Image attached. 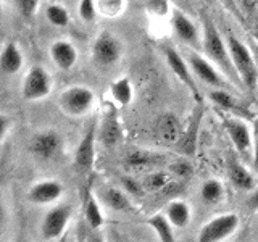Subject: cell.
<instances>
[{"mask_svg": "<svg viewBox=\"0 0 258 242\" xmlns=\"http://www.w3.org/2000/svg\"><path fill=\"white\" fill-rule=\"evenodd\" d=\"M204 50L208 55V58L212 60L218 68H221L223 75H226L231 81H234L236 86L242 84V81L236 71V67H234V63H232L228 42H224L221 36L218 34L216 26L212 20L207 18V15L204 18Z\"/></svg>", "mask_w": 258, "mask_h": 242, "instance_id": "obj_1", "label": "cell"}, {"mask_svg": "<svg viewBox=\"0 0 258 242\" xmlns=\"http://www.w3.org/2000/svg\"><path fill=\"white\" fill-rule=\"evenodd\" d=\"M226 42H228L231 58L242 81V86L248 89V91H255L258 84V65L255 62L253 52L232 34L228 37Z\"/></svg>", "mask_w": 258, "mask_h": 242, "instance_id": "obj_2", "label": "cell"}, {"mask_svg": "<svg viewBox=\"0 0 258 242\" xmlns=\"http://www.w3.org/2000/svg\"><path fill=\"white\" fill-rule=\"evenodd\" d=\"M239 228V216L237 213H224L220 216L212 218L207 221L199 231L197 240L200 242H220L226 240L232 236Z\"/></svg>", "mask_w": 258, "mask_h": 242, "instance_id": "obj_3", "label": "cell"}, {"mask_svg": "<svg viewBox=\"0 0 258 242\" xmlns=\"http://www.w3.org/2000/svg\"><path fill=\"white\" fill-rule=\"evenodd\" d=\"M239 116H224L223 126L232 141L237 153L245 160H252L253 157V134L250 133L248 126Z\"/></svg>", "mask_w": 258, "mask_h": 242, "instance_id": "obj_4", "label": "cell"}, {"mask_svg": "<svg viewBox=\"0 0 258 242\" xmlns=\"http://www.w3.org/2000/svg\"><path fill=\"white\" fill-rule=\"evenodd\" d=\"M94 103V92L84 86H73L60 94V107L64 113L73 116L84 115Z\"/></svg>", "mask_w": 258, "mask_h": 242, "instance_id": "obj_5", "label": "cell"}, {"mask_svg": "<svg viewBox=\"0 0 258 242\" xmlns=\"http://www.w3.org/2000/svg\"><path fill=\"white\" fill-rule=\"evenodd\" d=\"M121 53H123L121 42L113 34H110V32H102L94 40L92 56L95 63L103 68L113 67L115 63H118L121 58Z\"/></svg>", "mask_w": 258, "mask_h": 242, "instance_id": "obj_6", "label": "cell"}, {"mask_svg": "<svg viewBox=\"0 0 258 242\" xmlns=\"http://www.w3.org/2000/svg\"><path fill=\"white\" fill-rule=\"evenodd\" d=\"M52 89V79L42 67H32L23 79L21 92L26 100H40L48 95Z\"/></svg>", "mask_w": 258, "mask_h": 242, "instance_id": "obj_7", "label": "cell"}, {"mask_svg": "<svg viewBox=\"0 0 258 242\" xmlns=\"http://www.w3.org/2000/svg\"><path fill=\"white\" fill-rule=\"evenodd\" d=\"M185 60H187L194 75H196L200 81H204L205 84L216 87V89H231V87H234V84H229L228 81L223 78L221 73H218V70L213 67V65L210 63L208 60H205L202 55H199L196 52H190Z\"/></svg>", "mask_w": 258, "mask_h": 242, "instance_id": "obj_8", "label": "cell"}, {"mask_svg": "<svg viewBox=\"0 0 258 242\" xmlns=\"http://www.w3.org/2000/svg\"><path fill=\"white\" fill-rule=\"evenodd\" d=\"M95 133H97V123L92 121L91 126L87 128L84 137L81 139L78 149L75 152V169L79 174H87L92 171L94 160H95Z\"/></svg>", "mask_w": 258, "mask_h": 242, "instance_id": "obj_9", "label": "cell"}, {"mask_svg": "<svg viewBox=\"0 0 258 242\" xmlns=\"http://www.w3.org/2000/svg\"><path fill=\"white\" fill-rule=\"evenodd\" d=\"M71 218V207L70 205H60L52 210H48L47 215L44 216L42 226H40V232L42 237L47 240L58 239L67 229Z\"/></svg>", "mask_w": 258, "mask_h": 242, "instance_id": "obj_10", "label": "cell"}, {"mask_svg": "<svg viewBox=\"0 0 258 242\" xmlns=\"http://www.w3.org/2000/svg\"><path fill=\"white\" fill-rule=\"evenodd\" d=\"M163 50V55L166 58V63L169 65V68H171V71L176 75V78L181 81V83H184V86L189 89V91L192 92V95L196 97V99L200 102V94H199V87L196 84V81H194V76H192V70L189 67L187 60H184L182 56L177 53L173 47H163L161 48Z\"/></svg>", "mask_w": 258, "mask_h": 242, "instance_id": "obj_11", "label": "cell"}, {"mask_svg": "<svg viewBox=\"0 0 258 242\" xmlns=\"http://www.w3.org/2000/svg\"><path fill=\"white\" fill-rule=\"evenodd\" d=\"M60 145H61L60 134L53 131V129H47V131H40L34 134V137L31 139L29 149L36 158L50 160L58 153Z\"/></svg>", "mask_w": 258, "mask_h": 242, "instance_id": "obj_12", "label": "cell"}, {"mask_svg": "<svg viewBox=\"0 0 258 242\" xmlns=\"http://www.w3.org/2000/svg\"><path fill=\"white\" fill-rule=\"evenodd\" d=\"M208 97L218 108H221L223 111L229 113V115L244 118V119L253 118V113L250 111L247 107H244V105H242L236 97L229 92V89H216L215 87L213 91L208 94Z\"/></svg>", "mask_w": 258, "mask_h": 242, "instance_id": "obj_13", "label": "cell"}, {"mask_svg": "<svg viewBox=\"0 0 258 242\" xmlns=\"http://www.w3.org/2000/svg\"><path fill=\"white\" fill-rule=\"evenodd\" d=\"M61 192H63V188L58 181L45 179V181H39L31 186L28 191V199L32 202V204L45 205V204H52V202H55L61 196Z\"/></svg>", "mask_w": 258, "mask_h": 242, "instance_id": "obj_14", "label": "cell"}, {"mask_svg": "<svg viewBox=\"0 0 258 242\" xmlns=\"http://www.w3.org/2000/svg\"><path fill=\"white\" fill-rule=\"evenodd\" d=\"M182 128L179 119L171 113L160 116L157 121V137L161 144H177L182 136Z\"/></svg>", "mask_w": 258, "mask_h": 242, "instance_id": "obj_15", "label": "cell"}, {"mask_svg": "<svg viewBox=\"0 0 258 242\" xmlns=\"http://www.w3.org/2000/svg\"><path fill=\"white\" fill-rule=\"evenodd\" d=\"M50 56L60 70L68 71L75 67L78 60V50L68 40H55L50 47Z\"/></svg>", "mask_w": 258, "mask_h": 242, "instance_id": "obj_16", "label": "cell"}, {"mask_svg": "<svg viewBox=\"0 0 258 242\" xmlns=\"http://www.w3.org/2000/svg\"><path fill=\"white\" fill-rule=\"evenodd\" d=\"M228 173H229L231 183L236 186L239 191H253L256 188V181H255L253 174L250 173L236 157H232L229 160Z\"/></svg>", "mask_w": 258, "mask_h": 242, "instance_id": "obj_17", "label": "cell"}, {"mask_svg": "<svg viewBox=\"0 0 258 242\" xmlns=\"http://www.w3.org/2000/svg\"><path fill=\"white\" fill-rule=\"evenodd\" d=\"M202 115H204V108H202V105H199V108L194 111V115L190 116L189 126L185 128V131L182 133L179 142H177L179 150H182V153H185V155H194V153H196L197 133H199Z\"/></svg>", "mask_w": 258, "mask_h": 242, "instance_id": "obj_18", "label": "cell"}, {"mask_svg": "<svg viewBox=\"0 0 258 242\" xmlns=\"http://www.w3.org/2000/svg\"><path fill=\"white\" fill-rule=\"evenodd\" d=\"M171 24H173L176 36L179 37L182 42H185V44H197L199 42L197 28L194 26V23L187 18V15H184L179 10H174Z\"/></svg>", "mask_w": 258, "mask_h": 242, "instance_id": "obj_19", "label": "cell"}, {"mask_svg": "<svg viewBox=\"0 0 258 242\" xmlns=\"http://www.w3.org/2000/svg\"><path fill=\"white\" fill-rule=\"evenodd\" d=\"M23 67V55L20 47L15 42L5 44L2 55H0V68L5 75H16Z\"/></svg>", "mask_w": 258, "mask_h": 242, "instance_id": "obj_20", "label": "cell"}, {"mask_svg": "<svg viewBox=\"0 0 258 242\" xmlns=\"http://www.w3.org/2000/svg\"><path fill=\"white\" fill-rule=\"evenodd\" d=\"M157 163V157L144 150H131L124 158V166L127 171L139 173L149 171V169Z\"/></svg>", "mask_w": 258, "mask_h": 242, "instance_id": "obj_21", "label": "cell"}, {"mask_svg": "<svg viewBox=\"0 0 258 242\" xmlns=\"http://www.w3.org/2000/svg\"><path fill=\"white\" fill-rule=\"evenodd\" d=\"M100 136L99 139L100 142L105 145V147H113L121 141V136H123V129H121V125L116 116H107L103 119V123L100 126Z\"/></svg>", "mask_w": 258, "mask_h": 242, "instance_id": "obj_22", "label": "cell"}, {"mask_svg": "<svg viewBox=\"0 0 258 242\" xmlns=\"http://www.w3.org/2000/svg\"><path fill=\"white\" fill-rule=\"evenodd\" d=\"M165 215L168 216L169 223H171L174 228H185L190 221V208L184 200L169 202L165 210Z\"/></svg>", "mask_w": 258, "mask_h": 242, "instance_id": "obj_23", "label": "cell"}, {"mask_svg": "<svg viewBox=\"0 0 258 242\" xmlns=\"http://www.w3.org/2000/svg\"><path fill=\"white\" fill-rule=\"evenodd\" d=\"M129 194L124 191H119L116 188H107L102 192V200L108 208L115 210V212H129L133 208L131 200H129Z\"/></svg>", "mask_w": 258, "mask_h": 242, "instance_id": "obj_24", "label": "cell"}, {"mask_svg": "<svg viewBox=\"0 0 258 242\" xmlns=\"http://www.w3.org/2000/svg\"><path fill=\"white\" fill-rule=\"evenodd\" d=\"M84 218L87 224L91 226L92 229H100L103 223H105V216L102 213V207L99 204V200L95 199L94 194L89 191L86 194L84 199Z\"/></svg>", "mask_w": 258, "mask_h": 242, "instance_id": "obj_25", "label": "cell"}, {"mask_svg": "<svg viewBox=\"0 0 258 242\" xmlns=\"http://www.w3.org/2000/svg\"><path fill=\"white\" fill-rule=\"evenodd\" d=\"M149 226L153 229V232L157 234L158 239L161 242H173L174 240V234H173V228L174 226L169 223L166 215H153L149 218Z\"/></svg>", "mask_w": 258, "mask_h": 242, "instance_id": "obj_26", "label": "cell"}, {"mask_svg": "<svg viewBox=\"0 0 258 242\" xmlns=\"http://www.w3.org/2000/svg\"><path fill=\"white\" fill-rule=\"evenodd\" d=\"M110 94L113 97V100H115L118 105L126 107L127 103H131L133 94H134L131 81L127 78H119L118 81H115V83L110 86Z\"/></svg>", "mask_w": 258, "mask_h": 242, "instance_id": "obj_27", "label": "cell"}, {"mask_svg": "<svg viewBox=\"0 0 258 242\" xmlns=\"http://www.w3.org/2000/svg\"><path fill=\"white\" fill-rule=\"evenodd\" d=\"M224 196V188L218 179H207L200 188V197L205 204L215 205Z\"/></svg>", "mask_w": 258, "mask_h": 242, "instance_id": "obj_28", "label": "cell"}, {"mask_svg": "<svg viewBox=\"0 0 258 242\" xmlns=\"http://www.w3.org/2000/svg\"><path fill=\"white\" fill-rule=\"evenodd\" d=\"M45 16L50 24H53V26L56 28H64L68 26L70 23V13L64 7L61 5H56V4H52L47 7L45 10Z\"/></svg>", "mask_w": 258, "mask_h": 242, "instance_id": "obj_29", "label": "cell"}, {"mask_svg": "<svg viewBox=\"0 0 258 242\" xmlns=\"http://www.w3.org/2000/svg\"><path fill=\"white\" fill-rule=\"evenodd\" d=\"M144 188L145 191H150V192H158L161 189H165L168 183H169V176L163 171H152L147 173L144 176Z\"/></svg>", "mask_w": 258, "mask_h": 242, "instance_id": "obj_30", "label": "cell"}, {"mask_svg": "<svg viewBox=\"0 0 258 242\" xmlns=\"http://www.w3.org/2000/svg\"><path fill=\"white\" fill-rule=\"evenodd\" d=\"M121 186H123V189L131 197H142L144 192H145L144 183L134 179L133 176H123V177H121Z\"/></svg>", "mask_w": 258, "mask_h": 242, "instance_id": "obj_31", "label": "cell"}, {"mask_svg": "<svg viewBox=\"0 0 258 242\" xmlns=\"http://www.w3.org/2000/svg\"><path fill=\"white\" fill-rule=\"evenodd\" d=\"M78 12H79L81 20H84L86 23L94 21L95 20V15H97L94 0H81V2H79V10Z\"/></svg>", "mask_w": 258, "mask_h": 242, "instance_id": "obj_32", "label": "cell"}, {"mask_svg": "<svg viewBox=\"0 0 258 242\" xmlns=\"http://www.w3.org/2000/svg\"><path fill=\"white\" fill-rule=\"evenodd\" d=\"M123 4H124V0H99V8L102 13L108 16H115L121 12Z\"/></svg>", "mask_w": 258, "mask_h": 242, "instance_id": "obj_33", "label": "cell"}, {"mask_svg": "<svg viewBox=\"0 0 258 242\" xmlns=\"http://www.w3.org/2000/svg\"><path fill=\"white\" fill-rule=\"evenodd\" d=\"M16 7H18L23 18L31 20L39 7V0H16Z\"/></svg>", "mask_w": 258, "mask_h": 242, "instance_id": "obj_34", "label": "cell"}, {"mask_svg": "<svg viewBox=\"0 0 258 242\" xmlns=\"http://www.w3.org/2000/svg\"><path fill=\"white\" fill-rule=\"evenodd\" d=\"M190 171H192V166L184 160H179V161H176V163L171 165V173L176 174V176L184 177V176H187Z\"/></svg>", "mask_w": 258, "mask_h": 242, "instance_id": "obj_35", "label": "cell"}, {"mask_svg": "<svg viewBox=\"0 0 258 242\" xmlns=\"http://www.w3.org/2000/svg\"><path fill=\"white\" fill-rule=\"evenodd\" d=\"M252 163H253V169L258 173V121L253 129V157H252Z\"/></svg>", "mask_w": 258, "mask_h": 242, "instance_id": "obj_36", "label": "cell"}, {"mask_svg": "<svg viewBox=\"0 0 258 242\" xmlns=\"http://www.w3.org/2000/svg\"><path fill=\"white\" fill-rule=\"evenodd\" d=\"M8 125H10V118L2 115V118H0V142H5L7 139V134H8Z\"/></svg>", "mask_w": 258, "mask_h": 242, "instance_id": "obj_37", "label": "cell"}, {"mask_svg": "<svg viewBox=\"0 0 258 242\" xmlns=\"http://www.w3.org/2000/svg\"><path fill=\"white\" fill-rule=\"evenodd\" d=\"M237 2L247 13H253L258 5V0H237Z\"/></svg>", "mask_w": 258, "mask_h": 242, "instance_id": "obj_38", "label": "cell"}, {"mask_svg": "<svg viewBox=\"0 0 258 242\" xmlns=\"http://www.w3.org/2000/svg\"><path fill=\"white\" fill-rule=\"evenodd\" d=\"M248 207L252 208V210H258V186L253 189L252 197L248 199Z\"/></svg>", "mask_w": 258, "mask_h": 242, "instance_id": "obj_39", "label": "cell"}, {"mask_svg": "<svg viewBox=\"0 0 258 242\" xmlns=\"http://www.w3.org/2000/svg\"><path fill=\"white\" fill-rule=\"evenodd\" d=\"M223 2L226 4V5H228L229 8H231V10H234V13H237L239 15V10H237V0H223Z\"/></svg>", "mask_w": 258, "mask_h": 242, "instance_id": "obj_40", "label": "cell"}, {"mask_svg": "<svg viewBox=\"0 0 258 242\" xmlns=\"http://www.w3.org/2000/svg\"><path fill=\"white\" fill-rule=\"evenodd\" d=\"M252 52H253V56H255V62L258 65V40H255L253 45H252Z\"/></svg>", "mask_w": 258, "mask_h": 242, "instance_id": "obj_41", "label": "cell"}]
</instances>
